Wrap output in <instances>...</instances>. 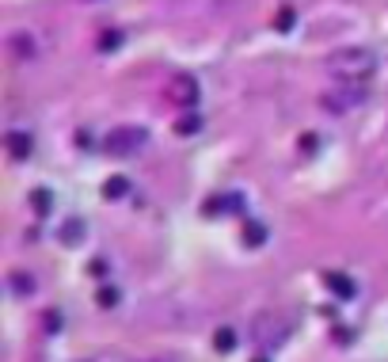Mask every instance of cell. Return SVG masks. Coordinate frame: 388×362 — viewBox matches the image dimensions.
Returning a JSON list of instances; mask_svg holds the SVG:
<instances>
[{"label":"cell","instance_id":"obj_15","mask_svg":"<svg viewBox=\"0 0 388 362\" xmlns=\"http://www.w3.org/2000/svg\"><path fill=\"white\" fill-rule=\"evenodd\" d=\"M80 233H84V229H80V221H65V240H69V244H77Z\"/></svg>","mask_w":388,"mask_h":362},{"label":"cell","instance_id":"obj_11","mask_svg":"<svg viewBox=\"0 0 388 362\" xmlns=\"http://www.w3.org/2000/svg\"><path fill=\"white\" fill-rule=\"evenodd\" d=\"M12 294H20V298H27V294H35V275H23V271H15L12 278Z\"/></svg>","mask_w":388,"mask_h":362},{"label":"cell","instance_id":"obj_4","mask_svg":"<svg viewBox=\"0 0 388 362\" xmlns=\"http://www.w3.org/2000/svg\"><path fill=\"white\" fill-rule=\"evenodd\" d=\"M358 104H365V85H346V80H339V88L324 96L327 111H350Z\"/></svg>","mask_w":388,"mask_h":362},{"label":"cell","instance_id":"obj_1","mask_svg":"<svg viewBox=\"0 0 388 362\" xmlns=\"http://www.w3.org/2000/svg\"><path fill=\"white\" fill-rule=\"evenodd\" d=\"M327 69L335 80H346V85H365L377 73V54L365 50V46H346V50H335L327 58Z\"/></svg>","mask_w":388,"mask_h":362},{"label":"cell","instance_id":"obj_19","mask_svg":"<svg viewBox=\"0 0 388 362\" xmlns=\"http://www.w3.org/2000/svg\"><path fill=\"white\" fill-rule=\"evenodd\" d=\"M191 130H198V118H183L179 123V134H191Z\"/></svg>","mask_w":388,"mask_h":362},{"label":"cell","instance_id":"obj_7","mask_svg":"<svg viewBox=\"0 0 388 362\" xmlns=\"http://www.w3.org/2000/svg\"><path fill=\"white\" fill-rule=\"evenodd\" d=\"M244 206V194H236V191H229V194H221V199H210L206 202V213H232V210H240Z\"/></svg>","mask_w":388,"mask_h":362},{"label":"cell","instance_id":"obj_13","mask_svg":"<svg viewBox=\"0 0 388 362\" xmlns=\"http://www.w3.org/2000/svg\"><path fill=\"white\" fill-rule=\"evenodd\" d=\"M12 50L20 54V58H27V54H35V39H31V35H15V39H12Z\"/></svg>","mask_w":388,"mask_h":362},{"label":"cell","instance_id":"obj_20","mask_svg":"<svg viewBox=\"0 0 388 362\" xmlns=\"http://www.w3.org/2000/svg\"><path fill=\"white\" fill-rule=\"evenodd\" d=\"M115 42H118V35L111 31V35H103V42H99V46H103V50H111V46H115Z\"/></svg>","mask_w":388,"mask_h":362},{"label":"cell","instance_id":"obj_16","mask_svg":"<svg viewBox=\"0 0 388 362\" xmlns=\"http://www.w3.org/2000/svg\"><path fill=\"white\" fill-rule=\"evenodd\" d=\"M42 317H46V332H58V328H61V320H58L61 313H54V309H50V313H42Z\"/></svg>","mask_w":388,"mask_h":362},{"label":"cell","instance_id":"obj_17","mask_svg":"<svg viewBox=\"0 0 388 362\" xmlns=\"http://www.w3.org/2000/svg\"><path fill=\"white\" fill-rule=\"evenodd\" d=\"M278 27H282V31H289V27H293V8H282V15H278Z\"/></svg>","mask_w":388,"mask_h":362},{"label":"cell","instance_id":"obj_21","mask_svg":"<svg viewBox=\"0 0 388 362\" xmlns=\"http://www.w3.org/2000/svg\"><path fill=\"white\" fill-rule=\"evenodd\" d=\"M255 362H267V358H255Z\"/></svg>","mask_w":388,"mask_h":362},{"label":"cell","instance_id":"obj_3","mask_svg":"<svg viewBox=\"0 0 388 362\" xmlns=\"http://www.w3.org/2000/svg\"><path fill=\"white\" fill-rule=\"evenodd\" d=\"M145 130L141 126H122L115 130V134H107V142H103V149H107L111 156H130V153H137L141 145H145Z\"/></svg>","mask_w":388,"mask_h":362},{"label":"cell","instance_id":"obj_10","mask_svg":"<svg viewBox=\"0 0 388 362\" xmlns=\"http://www.w3.org/2000/svg\"><path fill=\"white\" fill-rule=\"evenodd\" d=\"M263 240H267V229H263V221H248V225H244V244H248V248H259Z\"/></svg>","mask_w":388,"mask_h":362},{"label":"cell","instance_id":"obj_6","mask_svg":"<svg viewBox=\"0 0 388 362\" xmlns=\"http://www.w3.org/2000/svg\"><path fill=\"white\" fill-rule=\"evenodd\" d=\"M4 149H8V156H12V161H27V156H31V149H35V137L27 134V130H12V134L4 137Z\"/></svg>","mask_w":388,"mask_h":362},{"label":"cell","instance_id":"obj_2","mask_svg":"<svg viewBox=\"0 0 388 362\" xmlns=\"http://www.w3.org/2000/svg\"><path fill=\"white\" fill-rule=\"evenodd\" d=\"M286 336H289V324L278 320L274 313H259V317H255V324H251V339L259 343L263 351L282 347V343H286Z\"/></svg>","mask_w":388,"mask_h":362},{"label":"cell","instance_id":"obj_18","mask_svg":"<svg viewBox=\"0 0 388 362\" xmlns=\"http://www.w3.org/2000/svg\"><path fill=\"white\" fill-rule=\"evenodd\" d=\"M35 206H39V213L50 210V199H46V191H35Z\"/></svg>","mask_w":388,"mask_h":362},{"label":"cell","instance_id":"obj_8","mask_svg":"<svg viewBox=\"0 0 388 362\" xmlns=\"http://www.w3.org/2000/svg\"><path fill=\"white\" fill-rule=\"evenodd\" d=\"M103 194H107V199H126V194H130V180H126V175H111V180L103 183Z\"/></svg>","mask_w":388,"mask_h":362},{"label":"cell","instance_id":"obj_12","mask_svg":"<svg viewBox=\"0 0 388 362\" xmlns=\"http://www.w3.org/2000/svg\"><path fill=\"white\" fill-rule=\"evenodd\" d=\"M213 347L221 351V355H229V351L236 347V332L232 328H217L213 332Z\"/></svg>","mask_w":388,"mask_h":362},{"label":"cell","instance_id":"obj_14","mask_svg":"<svg viewBox=\"0 0 388 362\" xmlns=\"http://www.w3.org/2000/svg\"><path fill=\"white\" fill-rule=\"evenodd\" d=\"M99 305H103V309L118 305V286H99Z\"/></svg>","mask_w":388,"mask_h":362},{"label":"cell","instance_id":"obj_5","mask_svg":"<svg viewBox=\"0 0 388 362\" xmlns=\"http://www.w3.org/2000/svg\"><path fill=\"white\" fill-rule=\"evenodd\" d=\"M168 96H172L179 107H194V104H198V85H194V77H175L172 85H168Z\"/></svg>","mask_w":388,"mask_h":362},{"label":"cell","instance_id":"obj_9","mask_svg":"<svg viewBox=\"0 0 388 362\" xmlns=\"http://www.w3.org/2000/svg\"><path fill=\"white\" fill-rule=\"evenodd\" d=\"M327 286H331V294H339V298H346V301L358 294V290H354V282H350L346 275H327Z\"/></svg>","mask_w":388,"mask_h":362}]
</instances>
